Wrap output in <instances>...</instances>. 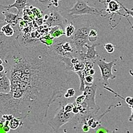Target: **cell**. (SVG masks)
Masks as SVG:
<instances>
[{
  "mask_svg": "<svg viewBox=\"0 0 133 133\" xmlns=\"http://www.w3.org/2000/svg\"><path fill=\"white\" fill-rule=\"evenodd\" d=\"M75 90L73 88H71L68 89L66 91L65 93L64 94V98L65 99H68L70 98H72V97H74L75 96Z\"/></svg>",
  "mask_w": 133,
  "mask_h": 133,
  "instance_id": "obj_21",
  "label": "cell"
},
{
  "mask_svg": "<svg viewBox=\"0 0 133 133\" xmlns=\"http://www.w3.org/2000/svg\"><path fill=\"white\" fill-rule=\"evenodd\" d=\"M90 127L89 126L88 124H83L82 127V129L83 131H84L85 132H88L90 130Z\"/></svg>",
  "mask_w": 133,
  "mask_h": 133,
  "instance_id": "obj_27",
  "label": "cell"
},
{
  "mask_svg": "<svg viewBox=\"0 0 133 133\" xmlns=\"http://www.w3.org/2000/svg\"><path fill=\"white\" fill-rule=\"evenodd\" d=\"M94 82V78L92 75H86L85 76V85L86 86H91L93 85Z\"/></svg>",
  "mask_w": 133,
  "mask_h": 133,
  "instance_id": "obj_22",
  "label": "cell"
},
{
  "mask_svg": "<svg viewBox=\"0 0 133 133\" xmlns=\"http://www.w3.org/2000/svg\"><path fill=\"white\" fill-rule=\"evenodd\" d=\"M74 107V103H67L64 107V111L66 112H68V113L72 112Z\"/></svg>",
  "mask_w": 133,
  "mask_h": 133,
  "instance_id": "obj_25",
  "label": "cell"
},
{
  "mask_svg": "<svg viewBox=\"0 0 133 133\" xmlns=\"http://www.w3.org/2000/svg\"><path fill=\"white\" fill-rule=\"evenodd\" d=\"M86 99V96L84 94H82L76 97L75 99V104L77 105H82L85 101Z\"/></svg>",
  "mask_w": 133,
  "mask_h": 133,
  "instance_id": "obj_24",
  "label": "cell"
},
{
  "mask_svg": "<svg viewBox=\"0 0 133 133\" xmlns=\"http://www.w3.org/2000/svg\"><path fill=\"white\" fill-rule=\"evenodd\" d=\"M99 45V43H94L91 45L86 44L85 48L88 49L86 53L82 52L79 53L78 56L79 60L81 61H85L87 60L93 61L96 60V58L98 57V54L96 50V46Z\"/></svg>",
  "mask_w": 133,
  "mask_h": 133,
  "instance_id": "obj_9",
  "label": "cell"
},
{
  "mask_svg": "<svg viewBox=\"0 0 133 133\" xmlns=\"http://www.w3.org/2000/svg\"><path fill=\"white\" fill-rule=\"evenodd\" d=\"M47 19H46V24L48 27H53L56 25H59L62 27L65 30L64 23H66V20H65L60 14V13L56 10L53 9L48 15H46Z\"/></svg>",
  "mask_w": 133,
  "mask_h": 133,
  "instance_id": "obj_8",
  "label": "cell"
},
{
  "mask_svg": "<svg viewBox=\"0 0 133 133\" xmlns=\"http://www.w3.org/2000/svg\"><path fill=\"white\" fill-rule=\"evenodd\" d=\"M29 5V2L25 0H16L14 4L11 5H9L8 6L1 5V9H8L12 8H16L17 10V14L20 16L22 14L23 10L25 6H27Z\"/></svg>",
  "mask_w": 133,
  "mask_h": 133,
  "instance_id": "obj_12",
  "label": "cell"
},
{
  "mask_svg": "<svg viewBox=\"0 0 133 133\" xmlns=\"http://www.w3.org/2000/svg\"><path fill=\"white\" fill-rule=\"evenodd\" d=\"M108 131L105 128L103 127H100L99 129L97 130L96 133H108Z\"/></svg>",
  "mask_w": 133,
  "mask_h": 133,
  "instance_id": "obj_28",
  "label": "cell"
},
{
  "mask_svg": "<svg viewBox=\"0 0 133 133\" xmlns=\"http://www.w3.org/2000/svg\"><path fill=\"white\" fill-rule=\"evenodd\" d=\"M0 58L11 82V92L0 93L2 115L42 122L50 105L78 82L75 73L41 42L23 45L1 34Z\"/></svg>",
  "mask_w": 133,
  "mask_h": 133,
  "instance_id": "obj_1",
  "label": "cell"
},
{
  "mask_svg": "<svg viewBox=\"0 0 133 133\" xmlns=\"http://www.w3.org/2000/svg\"><path fill=\"white\" fill-rule=\"evenodd\" d=\"M5 71V67L3 64L0 65V73L3 72Z\"/></svg>",
  "mask_w": 133,
  "mask_h": 133,
  "instance_id": "obj_30",
  "label": "cell"
},
{
  "mask_svg": "<svg viewBox=\"0 0 133 133\" xmlns=\"http://www.w3.org/2000/svg\"><path fill=\"white\" fill-rule=\"evenodd\" d=\"M98 38V33L97 31L94 29H91L89 34V42H96Z\"/></svg>",
  "mask_w": 133,
  "mask_h": 133,
  "instance_id": "obj_20",
  "label": "cell"
},
{
  "mask_svg": "<svg viewBox=\"0 0 133 133\" xmlns=\"http://www.w3.org/2000/svg\"><path fill=\"white\" fill-rule=\"evenodd\" d=\"M2 14L4 15L5 16V22L6 23V24H11L12 26H16L17 24L18 23V22L20 17L17 14H14L13 13L10 12L9 10L8 9H1Z\"/></svg>",
  "mask_w": 133,
  "mask_h": 133,
  "instance_id": "obj_11",
  "label": "cell"
},
{
  "mask_svg": "<svg viewBox=\"0 0 133 133\" xmlns=\"http://www.w3.org/2000/svg\"><path fill=\"white\" fill-rule=\"evenodd\" d=\"M108 4V7L106 9V11L108 13V14H111V13H117L121 15H122L123 16L126 17V15L124 14H121V13L119 12L120 9V5L119 1H104Z\"/></svg>",
  "mask_w": 133,
  "mask_h": 133,
  "instance_id": "obj_13",
  "label": "cell"
},
{
  "mask_svg": "<svg viewBox=\"0 0 133 133\" xmlns=\"http://www.w3.org/2000/svg\"><path fill=\"white\" fill-rule=\"evenodd\" d=\"M131 109V115H130V116L129 117V121L130 122H132V120H133V107H131V108H130Z\"/></svg>",
  "mask_w": 133,
  "mask_h": 133,
  "instance_id": "obj_29",
  "label": "cell"
},
{
  "mask_svg": "<svg viewBox=\"0 0 133 133\" xmlns=\"http://www.w3.org/2000/svg\"><path fill=\"white\" fill-rule=\"evenodd\" d=\"M76 28L74 25L71 23L70 24H68L65 25V35L67 38H71L72 37L74 33L75 32Z\"/></svg>",
  "mask_w": 133,
  "mask_h": 133,
  "instance_id": "obj_17",
  "label": "cell"
},
{
  "mask_svg": "<svg viewBox=\"0 0 133 133\" xmlns=\"http://www.w3.org/2000/svg\"><path fill=\"white\" fill-rule=\"evenodd\" d=\"M53 54L58 58L59 57H77L78 52L74 45L71 38L64 36L61 37L53 41V45L49 47Z\"/></svg>",
  "mask_w": 133,
  "mask_h": 133,
  "instance_id": "obj_2",
  "label": "cell"
},
{
  "mask_svg": "<svg viewBox=\"0 0 133 133\" xmlns=\"http://www.w3.org/2000/svg\"><path fill=\"white\" fill-rule=\"evenodd\" d=\"M112 133H116V130H114L113 131H112Z\"/></svg>",
  "mask_w": 133,
  "mask_h": 133,
  "instance_id": "obj_32",
  "label": "cell"
},
{
  "mask_svg": "<svg viewBox=\"0 0 133 133\" xmlns=\"http://www.w3.org/2000/svg\"><path fill=\"white\" fill-rule=\"evenodd\" d=\"M119 4H120V5H121V6L122 8L123 9L124 11H125V12H126V14L127 15V18L128 17H129V16H132V17L133 18V10H130V9H127V8H126V7H125L123 5L121 2H119Z\"/></svg>",
  "mask_w": 133,
  "mask_h": 133,
  "instance_id": "obj_26",
  "label": "cell"
},
{
  "mask_svg": "<svg viewBox=\"0 0 133 133\" xmlns=\"http://www.w3.org/2000/svg\"><path fill=\"white\" fill-rule=\"evenodd\" d=\"M15 31L14 27L9 24L4 25L1 29V34L8 38L13 37L15 34Z\"/></svg>",
  "mask_w": 133,
  "mask_h": 133,
  "instance_id": "obj_15",
  "label": "cell"
},
{
  "mask_svg": "<svg viewBox=\"0 0 133 133\" xmlns=\"http://www.w3.org/2000/svg\"><path fill=\"white\" fill-rule=\"evenodd\" d=\"M11 90V82L8 76L4 72L1 73L0 76V91L1 93L8 94Z\"/></svg>",
  "mask_w": 133,
  "mask_h": 133,
  "instance_id": "obj_10",
  "label": "cell"
},
{
  "mask_svg": "<svg viewBox=\"0 0 133 133\" xmlns=\"http://www.w3.org/2000/svg\"><path fill=\"white\" fill-rule=\"evenodd\" d=\"M75 74H77L79 79V91L83 92L86 87L85 83L86 75L85 72H84V70L78 71V72H76Z\"/></svg>",
  "mask_w": 133,
  "mask_h": 133,
  "instance_id": "obj_16",
  "label": "cell"
},
{
  "mask_svg": "<svg viewBox=\"0 0 133 133\" xmlns=\"http://www.w3.org/2000/svg\"><path fill=\"white\" fill-rule=\"evenodd\" d=\"M127 21H128V22H129V24H130V25H131V29H132V30H133V25H131V23H130V22L129 21V19H128L127 18Z\"/></svg>",
  "mask_w": 133,
  "mask_h": 133,
  "instance_id": "obj_31",
  "label": "cell"
},
{
  "mask_svg": "<svg viewBox=\"0 0 133 133\" xmlns=\"http://www.w3.org/2000/svg\"><path fill=\"white\" fill-rule=\"evenodd\" d=\"M97 90V84L94 83L91 86H86L83 94L86 96L84 103L82 104L84 108L87 109V111L97 114L99 110V107L96 103V96Z\"/></svg>",
  "mask_w": 133,
  "mask_h": 133,
  "instance_id": "obj_4",
  "label": "cell"
},
{
  "mask_svg": "<svg viewBox=\"0 0 133 133\" xmlns=\"http://www.w3.org/2000/svg\"><path fill=\"white\" fill-rule=\"evenodd\" d=\"M23 124V123L22 121L15 117L9 121V126L11 127V129L12 130H16L19 126H22Z\"/></svg>",
  "mask_w": 133,
  "mask_h": 133,
  "instance_id": "obj_18",
  "label": "cell"
},
{
  "mask_svg": "<svg viewBox=\"0 0 133 133\" xmlns=\"http://www.w3.org/2000/svg\"><path fill=\"white\" fill-rule=\"evenodd\" d=\"M85 65L83 61L79 60L77 63L74 65V72L76 73V72H78V71H83L85 70Z\"/></svg>",
  "mask_w": 133,
  "mask_h": 133,
  "instance_id": "obj_19",
  "label": "cell"
},
{
  "mask_svg": "<svg viewBox=\"0 0 133 133\" xmlns=\"http://www.w3.org/2000/svg\"><path fill=\"white\" fill-rule=\"evenodd\" d=\"M49 34L54 39H57L63 36H64L65 34V30L62 27L59 25H56L50 28V31Z\"/></svg>",
  "mask_w": 133,
  "mask_h": 133,
  "instance_id": "obj_14",
  "label": "cell"
},
{
  "mask_svg": "<svg viewBox=\"0 0 133 133\" xmlns=\"http://www.w3.org/2000/svg\"><path fill=\"white\" fill-rule=\"evenodd\" d=\"M63 102H60L55 116L48 122V124L54 131H57L63 125L75 118L76 115L73 112H66Z\"/></svg>",
  "mask_w": 133,
  "mask_h": 133,
  "instance_id": "obj_3",
  "label": "cell"
},
{
  "mask_svg": "<svg viewBox=\"0 0 133 133\" xmlns=\"http://www.w3.org/2000/svg\"><path fill=\"white\" fill-rule=\"evenodd\" d=\"M104 48L108 53H112L115 50V46L111 43H105L104 45Z\"/></svg>",
  "mask_w": 133,
  "mask_h": 133,
  "instance_id": "obj_23",
  "label": "cell"
},
{
  "mask_svg": "<svg viewBox=\"0 0 133 133\" xmlns=\"http://www.w3.org/2000/svg\"><path fill=\"white\" fill-rule=\"evenodd\" d=\"M4 133H6V132H4Z\"/></svg>",
  "mask_w": 133,
  "mask_h": 133,
  "instance_id": "obj_33",
  "label": "cell"
},
{
  "mask_svg": "<svg viewBox=\"0 0 133 133\" xmlns=\"http://www.w3.org/2000/svg\"><path fill=\"white\" fill-rule=\"evenodd\" d=\"M117 61V59H115L111 62L107 63L102 58L96 60V63L101 71V79L105 86L109 85V79L116 78V76L112 73V68Z\"/></svg>",
  "mask_w": 133,
  "mask_h": 133,
  "instance_id": "obj_7",
  "label": "cell"
},
{
  "mask_svg": "<svg viewBox=\"0 0 133 133\" xmlns=\"http://www.w3.org/2000/svg\"><path fill=\"white\" fill-rule=\"evenodd\" d=\"M104 9H98L96 8L90 6L85 1H77L72 8L68 11L70 16L74 15H101Z\"/></svg>",
  "mask_w": 133,
  "mask_h": 133,
  "instance_id": "obj_6",
  "label": "cell"
},
{
  "mask_svg": "<svg viewBox=\"0 0 133 133\" xmlns=\"http://www.w3.org/2000/svg\"><path fill=\"white\" fill-rule=\"evenodd\" d=\"M90 30V27L86 26L76 29L75 33L71 38L78 53L84 52L85 45L89 44V34Z\"/></svg>",
  "mask_w": 133,
  "mask_h": 133,
  "instance_id": "obj_5",
  "label": "cell"
}]
</instances>
